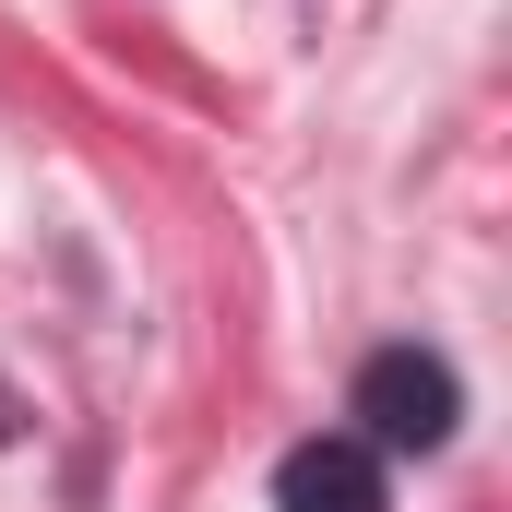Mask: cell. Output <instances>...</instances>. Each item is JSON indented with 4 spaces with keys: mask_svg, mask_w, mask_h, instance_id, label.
I'll return each mask as SVG.
<instances>
[{
    "mask_svg": "<svg viewBox=\"0 0 512 512\" xmlns=\"http://www.w3.org/2000/svg\"><path fill=\"white\" fill-rule=\"evenodd\" d=\"M346 417H358L346 441H370V453H441L465 429V382L441 346H370L346 382Z\"/></svg>",
    "mask_w": 512,
    "mask_h": 512,
    "instance_id": "cell-1",
    "label": "cell"
},
{
    "mask_svg": "<svg viewBox=\"0 0 512 512\" xmlns=\"http://www.w3.org/2000/svg\"><path fill=\"white\" fill-rule=\"evenodd\" d=\"M274 512H382V453L370 441H298L274 465Z\"/></svg>",
    "mask_w": 512,
    "mask_h": 512,
    "instance_id": "cell-2",
    "label": "cell"
}]
</instances>
